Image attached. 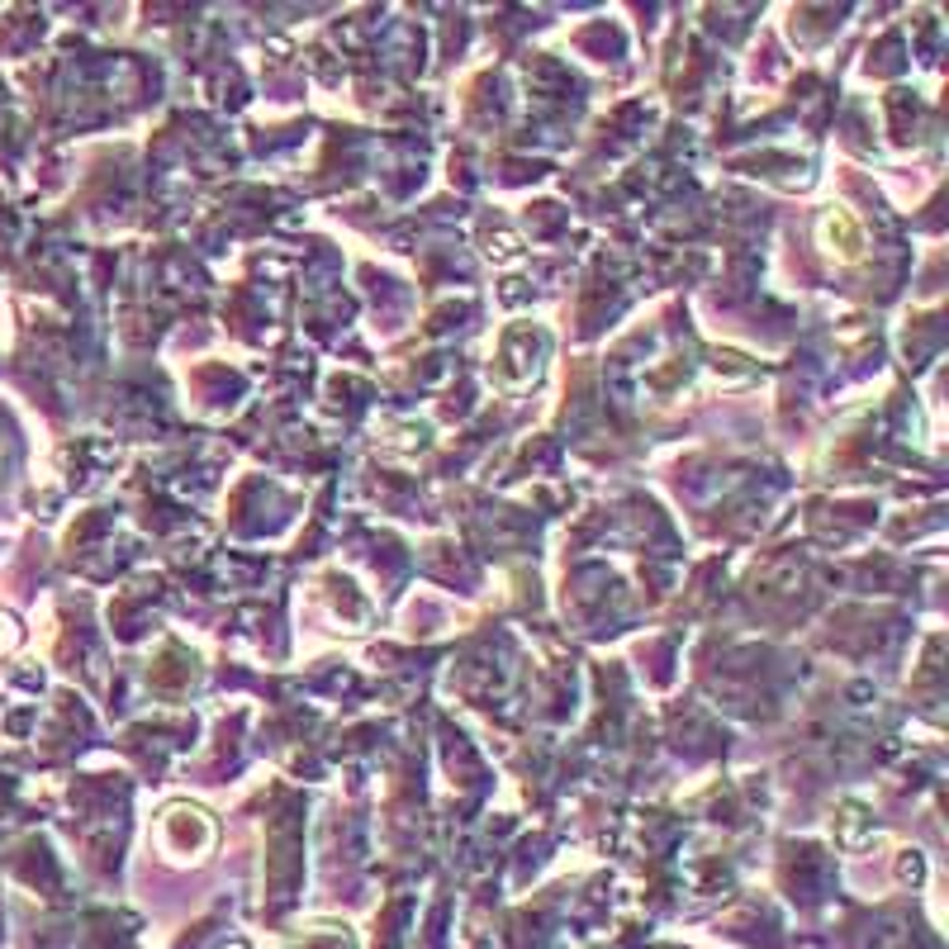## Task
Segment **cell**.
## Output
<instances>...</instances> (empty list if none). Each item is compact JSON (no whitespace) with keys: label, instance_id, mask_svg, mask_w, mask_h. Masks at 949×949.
Returning a JSON list of instances; mask_svg holds the SVG:
<instances>
[{"label":"cell","instance_id":"6da1fadb","mask_svg":"<svg viewBox=\"0 0 949 949\" xmlns=\"http://www.w3.org/2000/svg\"><path fill=\"white\" fill-rule=\"evenodd\" d=\"M821 233H827V243H835V237H841V243H845V247H841V257H860V247H864V243H860V233H854V224H850L845 214H827V224H821Z\"/></svg>","mask_w":949,"mask_h":949}]
</instances>
